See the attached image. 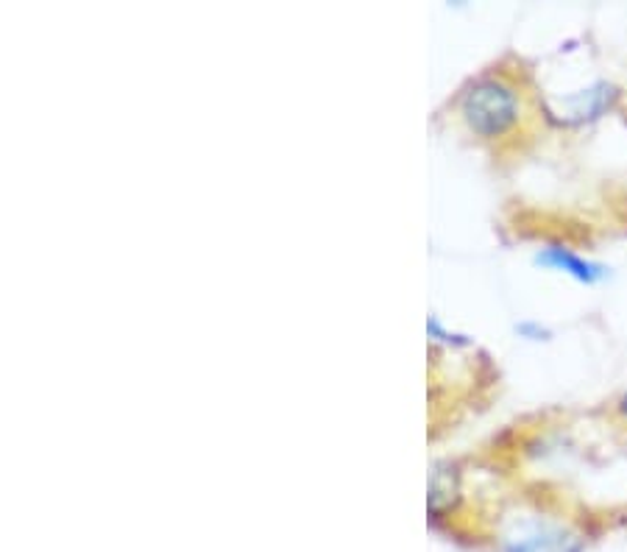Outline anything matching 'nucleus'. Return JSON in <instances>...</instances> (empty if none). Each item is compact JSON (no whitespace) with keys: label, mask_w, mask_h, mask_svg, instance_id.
Segmentation results:
<instances>
[{"label":"nucleus","mask_w":627,"mask_h":552,"mask_svg":"<svg viewBox=\"0 0 627 552\" xmlns=\"http://www.w3.org/2000/svg\"><path fill=\"white\" fill-rule=\"evenodd\" d=\"M460 118L466 120L471 135L499 140L522 120V95L504 78H477L460 95Z\"/></svg>","instance_id":"nucleus-1"},{"label":"nucleus","mask_w":627,"mask_h":552,"mask_svg":"<svg viewBox=\"0 0 627 552\" xmlns=\"http://www.w3.org/2000/svg\"><path fill=\"white\" fill-rule=\"evenodd\" d=\"M535 263L544 265V268L561 270V274L572 276V279H577V283L583 285H597L608 276V265L594 263V259L581 257V254H575L572 248L563 246L541 248V252L535 254Z\"/></svg>","instance_id":"nucleus-2"},{"label":"nucleus","mask_w":627,"mask_h":552,"mask_svg":"<svg viewBox=\"0 0 627 552\" xmlns=\"http://www.w3.org/2000/svg\"><path fill=\"white\" fill-rule=\"evenodd\" d=\"M427 332L429 338H435V341L446 343V347H469V338L466 336H455V332H449V329L440 327L438 318H429L427 321Z\"/></svg>","instance_id":"nucleus-3"},{"label":"nucleus","mask_w":627,"mask_h":552,"mask_svg":"<svg viewBox=\"0 0 627 552\" xmlns=\"http://www.w3.org/2000/svg\"><path fill=\"white\" fill-rule=\"evenodd\" d=\"M517 332L522 338H528V341H546V338H550V329H546L544 323H539V321L517 323Z\"/></svg>","instance_id":"nucleus-4"},{"label":"nucleus","mask_w":627,"mask_h":552,"mask_svg":"<svg viewBox=\"0 0 627 552\" xmlns=\"http://www.w3.org/2000/svg\"><path fill=\"white\" fill-rule=\"evenodd\" d=\"M616 411H619V416L627 422V391L619 396V400H616Z\"/></svg>","instance_id":"nucleus-5"}]
</instances>
